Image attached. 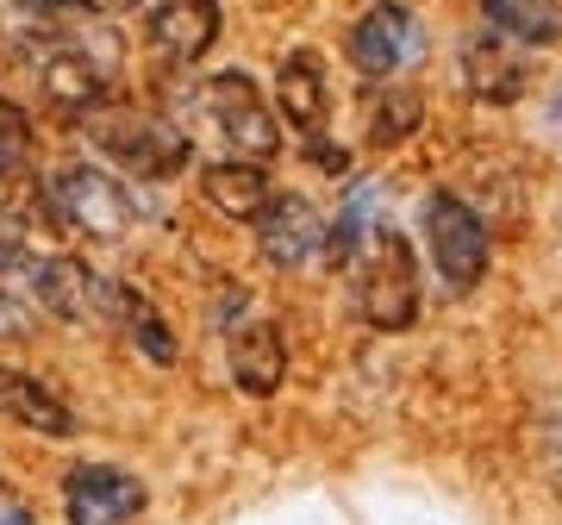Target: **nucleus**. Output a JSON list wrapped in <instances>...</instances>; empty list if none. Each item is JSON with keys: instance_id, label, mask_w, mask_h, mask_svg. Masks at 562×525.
Wrapping results in <instances>:
<instances>
[{"instance_id": "nucleus-13", "label": "nucleus", "mask_w": 562, "mask_h": 525, "mask_svg": "<svg viewBox=\"0 0 562 525\" xmlns=\"http://www.w3.org/2000/svg\"><path fill=\"white\" fill-rule=\"evenodd\" d=\"M94 313H101V320H113L125 338L138 344L144 364H162V369L176 364V332H169V320L144 301L138 288H125V282H113V276H101V282H94Z\"/></svg>"}, {"instance_id": "nucleus-15", "label": "nucleus", "mask_w": 562, "mask_h": 525, "mask_svg": "<svg viewBox=\"0 0 562 525\" xmlns=\"http://www.w3.org/2000/svg\"><path fill=\"white\" fill-rule=\"evenodd\" d=\"M0 413L25 432H38V438H76V406L63 401L57 388H44L38 376H25V369H7L0 364Z\"/></svg>"}, {"instance_id": "nucleus-18", "label": "nucleus", "mask_w": 562, "mask_h": 525, "mask_svg": "<svg viewBox=\"0 0 562 525\" xmlns=\"http://www.w3.org/2000/svg\"><path fill=\"white\" fill-rule=\"evenodd\" d=\"M425 120V101L419 88H406V81H382L375 88V101H369V144H401L413 138Z\"/></svg>"}, {"instance_id": "nucleus-10", "label": "nucleus", "mask_w": 562, "mask_h": 525, "mask_svg": "<svg viewBox=\"0 0 562 525\" xmlns=\"http://www.w3.org/2000/svg\"><path fill=\"white\" fill-rule=\"evenodd\" d=\"M250 225H257L262 257L276 262V269H306L325 250V220L306 194H269V206Z\"/></svg>"}, {"instance_id": "nucleus-3", "label": "nucleus", "mask_w": 562, "mask_h": 525, "mask_svg": "<svg viewBox=\"0 0 562 525\" xmlns=\"http://www.w3.org/2000/svg\"><path fill=\"white\" fill-rule=\"evenodd\" d=\"M44 182V206H50V225L63 232H76V238H94V244H113L132 232L138 220V201H132V188L101 169V163H57Z\"/></svg>"}, {"instance_id": "nucleus-5", "label": "nucleus", "mask_w": 562, "mask_h": 525, "mask_svg": "<svg viewBox=\"0 0 562 525\" xmlns=\"http://www.w3.org/2000/svg\"><path fill=\"white\" fill-rule=\"evenodd\" d=\"M194 113L201 125L213 132L225 157L238 163H269L281 150V125H276V107L262 101V88L244 69H220L194 88Z\"/></svg>"}, {"instance_id": "nucleus-4", "label": "nucleus", "mask_w": 562, "mask_h": 525, "mask_svg": "<svg viewBox=\"0 0 562 525\" xmlns=\"http://www.w3.org/2000/svg\"><path fill=\"white\" fill-rule=\"evenodd\" d=\"M344 269L357 276V306L375 332H406L419 320V257L394 225H375Z\"/></svg>"}, {"instance_id": "nucleus-14", "label": "nucleus", "mask_w": 562, "mask_h": 525, "mask_svg": "<svg viewBox=\"0 0 562 525\" xmlns=\"http://www.w3.org/2000/svg\"><path fill=\"white\" fill-rule=\"evenodd\" d=\"M225 344H232V382L244 394L269 401L288 376V344H281V325L276 320H238L225 325Z\"/></svg>"}, {"instance_id": "nucleus-20", "label": "nucleus", "mask_w": 562, "mask_h": 525, "mask_svg": "<svg viewBox=\"0 0 562 525\" xmlns=\"http://www.w3.org/2000/svg\"><path fill=\"white\" fill-rule=\"evenodd\" d=\"M44 7H57V13H125V7H144V0H44Z\"/></svg>"}, {"instance_id": "nucleus-9", "label": "nucleus", "mask_w": 562, "mask_h": 525, "mask_svg": "<svg viewBox=\"0 0 562 525\" xmlns=\"http://www.w3.org/2000/svg\"><path fill=\"white\" fill-rule=\"evenodd\" d=\"M220 38V0H144V44L162 63H201Z\"/></svg>"}, {"instance_id": "nucleus-21", "label": "nucleus", "mask_w": 562, "mask_h": 525, "mask_svg": "<svg viewBox=\"0 0 562 525\" xmlns=\"http://www.w3.org/2000/svg\"><path fill=\"white\" fill-rule=\"evenodd\" d=\"M32 313H25L20 301H13V294H7V288H0V338H25V332H32Z\"/></svg>"}, {"instance_id": "nucleus-16", "label": "nucleus", "mask_w": 562, "mask_h": 525, "mask_svg": "<svg viewBox=\"0 0 562 525\" xmlns=\"http://www.w3.org/2000/svg\"><path fill=\"white\" fill-rule=\"evenodd\" d=\"M201 194L220 206L225 220H257L276 188H269V169H262V163L225 157V163H206V169H201Z\"/></svg>"}, {"instance_id": "nucleus-2", "label": "nucleus", "mask_w": 562, "mask_h": 525, "mask_svg": "<svg viewBox=\"0 0 562 525\" xmlns=\"http://www.w3.org/2000/svg\"><path fill=\"white\" fill-rule=\"evenodd\" d=\"M81 132H88V144H94L113 169L144 176V182H169V176H181L188 157H194V144H188V132H181L176 120L138 113V107H120V101L94 107V113L81 120Z\"/></svg>"}, {"instance_id": "nucleus-1", "label": "nucleus", "mask_w": 562, "mask_h": 525, "mask_svg": "<svg viewBox=\"0 0 562 525\" xmlns=\"http://www.w3.org/2000/svg\"><path fill=\"white\" fill-rule=\"evenodd\" d=\"M32 76L38 94L69 120H88L94 107L113 101V76H120V38L101 13H63L50 25V38L32 51Z\"/></svg>"}, {"instance_id": "nucleus-6", "label": "nucleus", "mask_w": 562, "mask_h": 525, "mask_svg": "<svg viewBox=\"0 0 562 525\" xmlns=\"http://www.w3.org/2000/svg\"><path fill=\"white\" fill-rule=\"evenodd\" d=\"M419 225H425V250L438 262L443 288L450 294H475L487 276V257H494V238H487L482 213L462 201V194H431Z\"/></svg>"}, {"instance_id": "nucleus-8", "label": "nucleus", "mask_w": 562, "mask_h": 525, "mask_svg": "<svg viewBox=\"0 0 562 525\" xmlns=\"http://www.w3.org/2000/svg\"><path fill=\"white\" fill-rule=\"evenodd\" d=\"M144 482L120 463H76L63 476V520L69 525H144Z\"/></svg>"}, {"instance_id": "nucleus-12", "label": "nucleus", "mask_w": 562, "mask_h": 525, "mask_svg": "<svg viewBox=\"0 0 562 525\" xmlns=\"http://www.w3.org/2000/svg\"><path fill=\"white\" fill-rule=\"evenodd\" d=\"M276 107L281 120L294 125L313 150L325 157V113H331V94H325V63L313 57V51H288L276 69Z\"/></svg>"}, {"instance_id": "nucleus-22", "label": "nucleus", "mask_w": 562, "mask_h": 525, "mask_svg": "<svg viewBox=\"0 0 562 525\" xmlns=\"http://www.w3.org/2000/svg\"><path fill=\"white\" fill-rule=\"evenodd\" d=\"M0 525H38V513H32L13 488H0Z\"/></svg>"}, {"instance_id": "nucleus-7", "label": "nucleus", "mask_w": 562, "mask_h": 525, "mask_svg": "<svg viewBox=\"0 0 562 525\" xmlns=\"http://www.w3.org/2000/svg\"><path fill=\"white\" fill-rule=\"evenodd\" d=\"M350 63H357L375 88H382V81H401L406 69H419L425 63L419 13L401 7V0H375L369 13H357V25H350Z\"/></svg>"}, {"instance_id": "nucleus-11", "label": "nucleus", "mask_w": 562, "mask_h": 525, "mask_svg": "<svg viewBox=\"0 0 562 525\" xmlns=\"http://www.w3.org/2000/svg\"><path fill=\"white\" fill-rule=\"evenodd\" d=\"M462 81H469L475 101L506 107V101H519L525 88H531V63H525L519 44L501 38V32L487 25V32H475V38L462 44Z\"/></svg>"}, {"instance_id": "nucleus-17", "label": "nucleus", "mask_w": 562, "mask_h": 525, "mask_svg": "<svg viewBox=\"0 0 562 525\" xmlns=\"http://www.w3.org/2000/svg\"><path fill=\"white\" fill-rule=\"evenodd\" d=\"M482 13L513 44H557L562 38V0H482Z\"/></svg>"}, {"instance_id": "nucleus-19", "label": "nucleus", "mask_w": 562, "mask_h": 525, "mask_svg": "<svg viewBox=\"0 0 562 525\" xmlns=\"http://www.w3.org/2000/svg\"><path fill=\"white\" fill-rule=\"evenodd\" d=\"M0 169H32V120L0 94Z\"/></svg>"}]
</instances>
